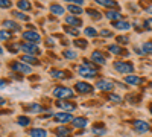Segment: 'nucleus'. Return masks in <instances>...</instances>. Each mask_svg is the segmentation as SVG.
<instances>
[{
    "label": "nucleus",
    "mask_w": 152,
    "mask_h": 137,
    "mask_svg": "<svg viewBox=\"0 0 152 137\" xmlns=\"http://www.w3.org/2000/svg\"><path fill=\"white\" fill-rule=\"evenodd\" d=\"M53 96H56L58 99H70V97H73V90L67 89V87H55Z\"/></svg>",
    "instance_id": "nucleus-1"
},
{
    "label": "nucleus",
    "mask_w": 152,
    "mask_h": 137,
    "mask_svg": "<svg viewBox=\"0 0 152 137\" xmlns=\"http://www.w3.org/2000/svg\"><path fill=\"white\" fill-rule=\"evenodd\" d=\"M114 69L119 73H131L134 72V66L131 63H125V61H116L114 63Z\"/></svg>",
    "instance_id": "nucleus-2"
},
{
    "label": "nucleus",
    "mask_w": 152,
    "mask_h": 137,
    "mask_svg": "<svg viewBox=\"0 0 152 137\" xmlns=\"http://www.w3.org/2000/svg\"><path fill=\"white\" fill-rule=\"evenodd\" d=\"M78 72L81 76H85V78H94L96 76V69L93 67H88V66H79L78 67Z\"/></svg>",
    "instance_id": "nucleus-3"
},
{
    "label": "nucleus",
    "mask_w": 152,
    "mask_h": 137,
    "mask_svg": "<svg viewBox=\"0 0 152 137\" xmlns=\"http://www.w3.org/2000/svg\"><path fill=\"white\" fill-rule=\"evenodd\" d=\"M12 70L18 72V73H23V75H29V73L32 72V69H31L26 63H18V61L12 64Z\"/></svg>",
    "instance_id": "nucleus-4"
},
{
    "label": "nucleus",
    "mask_w": 152,
    "mask_h": 137,
    "mask_svg": "<svg viewBox=\"0 0 152 137\" xmlns=\"http://www.w3.org/2000/svg\"><path fill=\"white\" fill-rule=\"evenodd\" d=\"M23 38L26 40L28 43H34V44H35V43H38V41L41 40V37L38 35V32H34V31H26V32L23 34Z\"/></svg>",
    "instance_id": "nucleus-5"
},
{
    "label": "nucleus",
    "mask_w": 152,
    "mask_h": 137,
    "mask_svg": "<svg viewBox=\"0 0 152 137\" xmlns=\"http://www.w3.org/2000/svg\"><path fill=\"white\" fill-rule=\"evenodd\" d=\"M96 87L99 90H102V92H111L114 89V84L111 81H107V79H100V81H97Z\"/></svg>",
    "instance_id": "nucleus-6"
},
{
    "label": "nucleus",
    "mask_w": 152,
    "mask_h": 137,
    "mask_svg": "<svg viewBox=\"0 0 152 137\" xmlns=\"http://www.w3.org/2000/svg\"><path fill=\"white\" fill-rule=\"evenodd\" d=\"M149 128H151V125L146 120H135L134 122V130L137 133H146V131H149Z\"/></svg>",
    "instance_id": "nucleus-7"
},
{
    "label": "nucleus",
    "mask_w": 152,
    "mask_h": 137,
    "mask_svg": "<svg viewBox=\"0 0 152 137\" xmlns=\"http://www.w3.org/2000/svg\"><path fill=\"white\" fill-rule=\"evenodd\" d=\"M76 92H79V93H91L93 92V87L90 84H87V82H76Z\"/></svg>",
    "instance_id": "nucleus-8"
},
{
    "label": "nucleus",
    "mask_w": 152,
    "mask_h": 137,
    "mask_svg": "<svg viewBox=\"0 0 152 137\" xmlns=\"http://www.w3.org/2000/svg\"><path fill=\"white\" fill-rule=\"evenodd\" d=\"M21 51H24L28 55H34V53L40 52V51H38V47H37V44H34V43H24L21 46Z\"/></svg>",
    "instance_id": "nucleus-9"
},
{
    "label": "nucleus",
    "mask_w": 152,
    "mask_h": 137,
    "mask_svg": "<svg viewBox=\"0 0 152 137\" xmlns=\"http://www.w3.org/2000/svg\"><path fill=\"white\" fill-rule=\"evenodd\" d=\"M53 117H55V120L59 122V123H67V122H72V120H73V116H72L70 113H58V114H55Z\"/></svg>",
    "instance_id": "nucleus-10"
},
{
    "label": "nucleus",
    "mask_w": 152,
    "mask_h": 137,
    "mask_svg": "<svg viewBox=\"0 0 152 137\" xmlns=\"http://www.w3.org/2000/svg\"><path fill=\"white\" fill-rule=\"evenodd\" d=\"M125 82L131 84V85H138V84H142V78L135 76V75H128V76L125 78Z\"/></svg>",
    "instance_id": "nucleus-11"
},
{
    "label": "nucleus",
    "mask_w": 152,
    "mask_h": 137,
    "mask_svg": "<svg viewBox=\"0 0 152 137\" xmlns=\"http://www.w3.org/2000/svg\"><path fill=\"white\" fill-rule=\"evenodd\" d=\"M91 59L94 61L96 64H105V61H107L105 56L100 53V52H97V51H94V52L91 53Z\"/></svg>",
    "instance_id": "nucleus-12"
},
{
    "label": "nucleus",
    "mask_w": 152,
    "mask_h": 137,
    "mask_svg": "<svg viewBox=\"0 0 152 137\" xmlns=\"http://www.w3.org/2000/svg\"><path fill=\"white\" fill-rule=\"evenodd\" d=\"M72 123H73V127H76V128H85L87 127V119H84V117H75L73 120H72Z\"/></svg>",
    "instance_id": "nucleus-13"
},
{
    "label": "nucleus",
    "mask_w": 152,
    "mask_h": 137,
    "mask_svg": "<svg viewBox=\"0 0 152 137\" xmlns=\"http://www.w3.org/2000/svg\"><path fill=\"white\" fill-rule=\"evenodd\" d=\"M29 136L31 137H47V133L43 128H34L29 131Z\"/></svg>",
    "instance_id": "nucleus-14"
},
{
    "label": "nucleus",
    "mask_w": 152,
    "mask_h": 137,
    "mask_svg": "<svg viewBox=\"0 0 152 137\" xmlns=\"http://www.w3.org/2000/svg\"><path fill=\"white\" fill-rule=\"evenodd\" d=\"M66 23H69L70 26H75V28H78V26H81V24H82V21H81L78 17H75V15L66 17Z\"/></svg>",
    "instance_id": "nucleus-15"
},
{
    "label": "nucleus",
    "mask_w": 152,
    "mask_h": 137,
    "mask_svg": "<svg viewBox=\"0 0 152 137\" xmlns=\"http://www.w3.org/2000/svg\"><path fill=\"white\" fill-rule=\"evenodd\" d=\"M113 26L117 28V29H120V31H128V29L131 28V24H129L128 21H120V20H117V21L113 23Z\"/></svg>",
    "instance_id": "nucleus-16"
},
{
    "label": "nucleus",
    "mask_w": 152,
    "mask_h": 137,
    "mask_svg": "<svg viewBox=\"0 0 152 137\" xmlns=\"http://www.w3.org/2000/svg\"><path fill=\"white\" fill-rule=\"evenodd\" d=\"M50 12H52V14H55V15H62V14H64V8H62L61 5L53 3L52 6H50Z\"/></svg>",
    "instance_id": "nucleus-17"
},
{
    "label": "nucleus",
    "mask_w": 152,
    "mask_h": 137,
    "mask_svg": "<svg viewBox=\"0 0 152 137\" xmlns=\"http://www.w3.org/2000/svg\"><path fill=\"white\" fill-rule=\"evenodd\" d=\"M3 26L6 28V29H12V31H20V26L15 23V21H11V20H6V21H3Z\"/></svg>",
    "instance_id": "nucleus-18"
},
{
    "label": "nucleus",
    "mask_w": 152,
    "mask_h": 137,
    "mask_svg": "<svg viewBox=\"0 0 152 137\" xmlns=\"http://www.w3.org/2000/svg\"><path fill=\"white\" fill-rule=\"evenodd\" d=\"M96 2L102 6H107V8H116L117 6V3L114 0H96Z\"/></svg>",
    "instance_id": "nucleus-19"
},
{
    "label": "nucleus",
    "mask_w": 152,
    "mask_h": 137,
    "mask_svg": "<svg viewBox=\"0 0 152 137\" xmlns=\"http://www.w3.org/2000/svg\"><path fill=\"white\" fill-rule=\"evenodd\" d=\"M107 18H110V20H119L122 15H120V12L119 11H107Z\"/></svg>",
    "instance_id": "nucleus-20"
},
{
    "label": "nucleus",
    "mask_w": 152,
    "mask_h": 137,
    "mask_svg": "<svg viewBox=\"0 0 152 137\" xmlns=\"http://www.w3.org/2000/svg\"><path fill=\"white\" fill-rule=\"evenodd\" d=\"M56 105H58L59 108H64V110H67V111L75 110V105H73V104H69V102H64V101H58V102H56Z\"/></svg>",
    "instance_id": "nucleus-21"
},
{
    "label": "nucleus",
    "mask_w": 152,
    "mask_h": 137,
    "mask_svg": "<svg viewBox=\"0 0 152 137\" xmlns=\"http://www.w3.org/2000/svg\"><path fill=\"white\" fill-rule=\"evenodd\" d=\"M69 11L72 12V15H79V14H82V12H84L78 5H69Z\"/></svg>",
    "instance_id": "nucleus-22"
},
{
    "label": "nucleus",
    "mask_w": 152,
    "mask_h": 137,
    "mask_svg": "<svg viewBox=\"0 0 152 137\" xmlns=\"http://www.w3.org/2000/svg\"><path fill=\"white\" fill-rule=\"evenodd\" d=\"M69 134H70V130H69V128L59 127V128L56 130V136H58V137H69Z\"/></svg>",
    "instance_id": "nucleus-23"
},
{
    "label": "nucleus",
    "mask_w": 152,
    "mask_h": 137,
    "mask_svg": "<svg viewBox=\"0 0 152 137\" xmlns=\"http://www.w3.org/2000/svg\"><path fill=\"white\" fill-rule=\"evenodd\" d=\"M41 111H43V108L38 104H32L28 107V113H41Z\"/></svg>",
    "instance_id": "nucleus-24"
},
{
    "label": "nucleus",
    "mask_w": 152,
    "mask_h": 137,
    "mask_svg": "<svg viewBox=\"0 0 152 137\" xmlns=\"http://www.w3.org/2000/svg\"><path fill=\"white\" fill-rule=\"evenodd\" d=\"M17 5H18V8L23 9V11H29V9H31V3L28 2V0H20Z\"/></svg>",
    "instance_id": "nucleus-25"
},
{
    "label": "nucleus",
    "mask_w": 152,
    "mask_h": 137,
    "mask_svg": "<svg viewBox=\"0 0 152 137\" xmlns=\"http://www.w3.org/2000/svg\"><path fill=\"white\" fill-rule=\"evenodd\" d=\"M50 75H52V76L53 78H61V79H64V78H67V75L64 73V72H59V70H52V72H50Z\"/></svg>",
    "instance_id": "nucleus-26"
},
{
    "label": "nucleus",
    "mask_w": 152,
    "mask_h": 137,
    "mask_svg": "<svg viewBox=\"0 0 152 137\" xmlns=\"http://www.w3.org/2000/svg\"><path fill=\"white\" fill-rule=\"evenodd\" d=\"M108 51H110L111 53H114V55H120V53H122V47H119L117 44H113V46L108 47Z\"/></svg>",
    "instance_id": "nucleus-27"
},
{
    "label": "nucleus",
    "mask_w": 152,
    "mask_h": 137,
    "mask_svg": "<svg viewBox=\"0 0 152 137\" xmlns=\"http://www.w3.org/2000/svg\"><path fill=\"white\" fill-rule=\"evenodd\" d=\"M12 15L17 17V18H20V20H23V21H28V20H29V17H28L26 14H21V12H18V11H12Z\"/></svg>",
    "instance_id": "nucleus-28"
},
{
    "label": "nucleus",
    "mask_w": 152,
    "mask_h": 137,
    "mask_svg": "<svg viewBox=\"0 0 152 137\" xmlns=\"http://www.w3.org/2000/svg\"><path fill=\"white\" fill-rule=\"evenodd\" d=\"M21 59H23V63H32V64H35V63H37V58H35V56H32V55H24Z\"/></svg>",
    "instance_id": "nucleus-29"
},
{
    "label": "nucleus",
    "mask_w": 152,
    "mask_h": 137,
    "mask_svg": "<svg viewBox=\"0 0 152 137\" xmlns=\"http://www.w3.org/2000/svg\"><path fill=\"white\" fill-rule=\"evenodd\" d=\"M143 52L145 53H152V41H146L143 44Z\"/></svg>",
    "instance_id": "nucleus-30"
},
{
    "label": "nucleus",
    "mask_w": 152,
    "mask_h": 137,
    "mask_svg": "<svg viewBox=\"0 0 152 137\" xmlns=\"http://www.w3.org/2000/svg\"><path fill=\"white\" fill-rule=\"evenodd\" d=\"M29 123H31V120H29L28 117H23V116L18 117V125H21V127H28Z\"/></svg>",
    "instance_id": "nucleus-31"
},
{
    "label": "nucleus",
    "mask_w": 152,
    "mask_h": 137,
    "mask_svg": "<svg viewBox=\"0 0 152 137\" xmlns=\"http://www.w3.org/2000/svg\"><path fill=\"white\" fill-rule=\"evenodd\" d=\"M84 34H85L87 37H96V35H97V32H96V29H93V28H85V31H84Z\"/></svg>",
    "instance_id": "nucleus-32"
},
{
    "label": "nucleus",
    "mask_w": 152,
    "mask_h": 137,
    "mask_svg": "<svg viewBox=\"0 0 152 137\" xmlns=\"http://www.w3.org/2000/svg\"><path fill=\"white\" fill-rule=\"evenodd\" d=\"M62 55H64L67 59H75L76 58V52H73V51H64Z\"/></svg>",
    "instance_id": "nucleus-33"
},
{
    "label": "nucleus",
    "mask_w": 152,
    "mask_h": 137,
    "mask_svg": "<svg viewBox=\"0 0 152 137\" xmlns=\"http://www.w3.org/2000/svg\"><path fill=\"white\" fill-rule=\"evenodd\" d=\"M76 47H81V49H85L87 47V41L85 40H75V43H73Z\"/></svg>",
    "instance_id": "nucleus-34"
},
{
    "label": "nucleus",
    "mask_w": 152,
    "mask_h": 137,
    "mask_svg": "<svg viewBox=\"0 0 152 137\" xmlns=\"http://www.w3.org/2000/svg\"><path fill=\"white\" fill-rule=\"evenodd\" d=\"M9 37H11V32H8V31H0V40H2V41L9 40Z\"/></svg>",
    "instance_id": "nucleus-35"
},
{
    "label": "nucleus",
    "mask_w": 152,
    "mask_h": 137,
    "mask_svg": "<svg viewBox=\"0 0 152 137\" xmlns=\"http://www.w3.org/2000/svg\"><path fill=\"white\" fill-rule=\"evenodd\" d=\"M143 26H145V29H148V31H152V18H148V20H145Z\"/></svg>",
    "instance_id": "nucleus-36"
},
{
    "label": "nucleus",
    "mask_w": 152,
    "mask_h": 137,
    "mask_svg": "<svg viewBox=\"0 0 152 137\" xmlns=\"http://www.w3.org/2000/svg\"><path fill=\"white\" fill-rule=\"evenodd\" d=\"M110 99H111V101L113 102H122V96H119V95H110Z\"/></svg>",
    "instance_id": "nucleus-37"
},
{
    "label": "nucleus",
    "mask_w": 152,
    "mask_h": 137,
    "mask_svg": "<svg viewBox=\"0 0 152 137\" xmlns=\"http://www.w3.org/2000/svg\"><path fill=\"white\" fill-rule=\"evenodd\" d=\"M87 14H90V15L94 17V18H100V14H99V12H96V11H93V9H88Z\"/></svg>",
    "instance_id": "nucleus-38"
},
{
    "label": "nucleus",
    "mask_w": 152,
    "mask_h": 137,
    "mask_svg": "<svg viewBox=\"0 0 152 137\" xmlns=\"http://www.w3.org/2000/svg\"><path fill=\"white\" fill-rule=\"evenodd\" d=\"M9 6H11L9 0H0V8H9Z\"/></svg>",
    "instance_id": "nucleus-39"
},
{
    "label": "nucleus",
    "mask_w": 152,
    "mask_h": 137,
    "mask_svg": "<svg viewBox=\"0 0 152 137\" xmlns=\"http://www.w3.org/2000/svg\"><path fill=\"white\" fill-rule=\"evenodd\" d=\"M93 133H94V134H100V136H102V134H105L107 131H105V128H97V127H94Z\"/></svg>",
    "instance_id": "nucleus-40"
},
{
    "label": "nucleus",
    "mask_w": 152,
    "mask_h": 137,
    "mask_svg": "<svg viewBox=\"0 0 152 137\" xmlns=\"http://www.w3.org/2000/svg\"><path fill=\"white\" fill-rule=\"evenodd\" d=\"M67 34H70V35H78V31H76V29H72V28H66L64 29Z\"/></svg>",
    "instance_id": "nucleus-41"
},
{
    "label": "nucleus",
    "mask_w": 152,
    "mask_h": 137,
    "mask_svg": "<svg viewBox=\"0 0 152 137\" xmlns=\"http://www.w3.org/2000/svg\"><path fill=\"white\" fill-rule=\"evenodd\" d=\"M117 41H119V43H123V44H126V43H128L129 40L126 38V37H119V38H117Z\"/></svg>",
    "instance_id": "nucleus-42"
},
{
    "label": "nucleus",
    "mask_w": 152,
    "mask_h": 137,
    "mask_svg": "<svg viewBox=\"0 0 152 137\" xmlns=\"http://www.w3.org/2000/svg\"><path fill=\"white\" fill-rule=\"evenodd\" d=\"M66 2H73L75 5H78V6H79V5L84 3V0H66Z\"/></svg>",
    "instance_id": "nucleus-43"
},
{
    "label": "nucleus",
    "mask_w": 152,
    "mask_h": 137,
    "mask_svg": "<svg viewBox=\"0 0 152 137\" xmlns=\"http://www.w3.org/2000/svg\"><path fill=\"white\" fill-rule=\"evenodd\" d=\"M100 34H102L104 37H111V35H113V34H111L110 31H107V29H104V31H102V32H100Z\"/></svg>",
    "instance_id": "nucleus-44"
},
{
    "label": "nucleus",
    "mask_w": 152,
    "mask_h": 137,
    "mask_svg": "<svg viewBox=\"0 0 152 137\" xmlns=\"http://www.w3.org/2000/svg\"><path fill=\"white\" fill-rule=\"evenodd\" d=\"M6 87V81L5 79H0V89H5Z\"/></svg>",
    "instance_id": "nucleus-45"
},
{
    "label": "nucleus",
    "mask_w": 152,
    "mask_h": 137,
    "mask_svg": "<svg viewBox=\"0 0 152 137\" xmlns=\"http://www.w3.org/2000/svg\"><path fill=\"white\" fill-rule=\"evenodd\" d=\"M3 104H5V99H3V97H0V105H3Z\"/></svg>",
    "instance_id": "nucleus-46"
},
{
    "label": "nucleus",
    "mask_w": 152,
    "mask_h": 137,
    "mask_svg": "<svg viewBox=\"0 0 152 137\" xmlns=\"http://www.w3.org/2000/svg\"><path fill=\"white\" fill-rule=\"evenodd\" d=\"M146 11H148V12H149V14H152V6H149V8H148V9H146Z\"/></svg>",
    "instance_id": "nucleus-47"
},
{
    "label": "nucleus",
    "mask_w": 152,
    "mask_h": 137,
    "mask_svg": "<svg viewBox=\"0 0 152 137\" xmlns=\"http://www.w3.org/2000/svg\"><path fill=\"white\" fill-rule=\"evenodd\" d=\"M2 52H3V51H2V47H0V53H2Z\"/></svg>",
    "instance_id": "nucleus-48"
},
{
    "label": "nucleus",
    "mask_w": 152,
    "mask_h": 137,
    "mask_svg": "<svg viewBox=\"0 0 152 137\" xmlns=\"http://www.w3.org/2000/svg\"><path fill=\"white\" fill-rule=\"evenodd\" d=\"M151 113H152V105H151Z\"/></svg>",
    "instance_id": "nucleus-49"
}]
</instances>
